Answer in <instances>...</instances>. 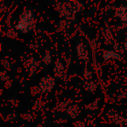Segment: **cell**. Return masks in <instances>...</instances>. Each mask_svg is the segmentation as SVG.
<instances>
[{"label":"cell","instance_id":"cell-11","mask_svg":"<svg viewBox=\"0 0 127 127\" xmlns=\"http://www.w3.org/2000/svg\"><path fill=\"white\" fill-rule=\"evenodd\" d=\"M7 37H10V38H15V37L17 36V33H16L14 30L10 29V30H9V31H7Z\"/></svg>","mask_w":127,"mask_h":127},{"label":"cell","instance_id":"cell-3","mask_svg":"<svg viewBox=\"0 0 127 127\" xmlns=\"http://www.w3.org/2000/svg\"><path fill=\"white\" fill-rule=\"evenodd\" d=\"M77 53H78V56L80 58L83 59V60H86L87 59V56H88V51L85 48L84 45L83 43H80L77 48Z\"/></svg>","mask_w":127,"mask_h":127},{"label":"cell","instance_id":"cell-5","mask_svg":"<svg viewBox=\"0 0 127 127\" xmlns=\"http://www.w3.org/2000/svg\"><path fill=\"white\" fill-rule=\"evenodd\" d=\"M103 58L107 60H109L111 58H115V59H120L121 58V56L119 54H118L117 52H115L113 51H106L104 52L103 54Z\"/></svg>","mask_w":127,"mask_h":127},{"label":"cell","instance_id":"cell-13","mask_svg":"<svg viewBox=\"0 0 127 127\" xmlns=\"http://www.w3.org/2000/svg\"><path fill=\"white\" fill-rule=\"evenodd\" d=\"M21 117L23 118V119H25V120H26V121H31L32 120H33V116H32V115H31V114H22L21 115Z\"/></svg>","mask_w":127,"mask_h":127},{"label":"cell","instance_id":"cell-8","mask_svg":"<svg viewBox=\"0 0 127 127\" xmlns=\"http://www.w3.org/2000/svg\"><path fill=\"white\" fill-rule=\"evenodd\" d=\"M34 61H35V60H34L33 58H30V59L27 60L25 62L24 66H25L28 70H29V69L31 68V66L33 65V64Z\"/></svg>","mask_w":127,"mask_h":127},{"label":"cell","instance_id":"cell-9","mask_svg":"<svg viewBox=\"0 0 127 127\" xmlns=\"http://www.w3.org/2000/svg\"><path fill=\"white\" fill-rule=\"evenodd\" d=\"M113 121H114V122H115V124H121L123 122L125 121L124 118L123 117H121V116H119L118 114L115 115V118H113Z\"/></svg>","mask_w":127,"mask_h":127},{"label":"cell","instance_id":"cell-10","mask_svg":"<svg viewBox=\"0 0 127 127\" xmlns=\"http://www.w3.org/2000/svg\"><path fill=\"white\" fill-rule=\"evenodd\" d=\"M43 61L47 65L51 63V54H50L49 52H47L46 53V54L45 55V57L43 58Z\"/></svg>","mask_w":127,"mask_h":127},{"label":"cell","instance_id":"cell-27","mask_svg":"<svg viewBox=\"0 0 127 127\" xmlns=\"http://www.w3.org/2000/svg\"><path fill=\"white\" fill-rule=\"evenodd\" d=\"M124 49L127 51V42H126L125 44H124Z\"/></svg>","mask_w":127,"mask_h":127},{"label":"cell","instance_id":"cell-15","mask_svg":"<svg viewBox=\"0 0 127 127\" xmlns=\"http://www.w3.org/2000/svg\"><path fill=\"white\" fill-rule=\"evenodd\" d=\"M68 105V101H63L60 103V106H59V110L61 111V110H63L65 109V107Z\"/></svg>","mask_w":127,"mask_h":127},{"label":"cell","instance_id":"cell-16","mask_svg":"<svg viewBox=\"0 0 127 127\" xmlns=\"http://www.w3.org/2000/svg\"><path fill=\"white\" fill-rule=\"evenodd\" d=\"M84 77H85V78H86L87 80H89L92 79V74L91 71H89L86 70V71H85V73H84Z\"/></svg>","mask_w":127,"mask_h":127},{"label":"cell","instance_id":"cell-18","mask_svg":"<svg viewBox=\"0 0 127 127\" xmlns=\"http://www.w3.org/2000/svg\"><path fill=\"white\" fill-rule=\"evenodd\" d=\"M1 80H9V76L6 74V72H1Z\"/></svg>","mask_w":127,"mask_h":127},{"label":"cell","instance_id":"cell-12","mask_svg":"<svg viewBox=\"0 0 127 127\" xmlns=\"http://www.w3.org/2000/svg\"><path fill=\"white\" fill-rule=\"evenodd\" d=\"M97 104H98V101L96 100L95 102H94V103H91V104L86 106H87L86 108H87V109H91V110H95V109H97Z\"/></svg>","mask_w":127,"mask_h":127},{"label":"cell","instance_id":"cell-24","mask_svg":"<svg viewBox=\"0 0 127 127\" xmlns=\"http://www.w3.org/2000/svg\"><path fill=\"white\" fill-rule=\"evenodd\" d=\"M91 46L93 49H96L97 48V42L96 40H92L91 42Z\"/></svg>","mask_w":127,"mask_h":127},{"label":"cell","instance_id":"cell-19","mask_svg":"<svg viewBox=\"0 0 127 127\" xmlns=\"http://www.w3.org/2000/svg\"><path fill=\"white\" fill-rule=\"evenodd\" d=\"M41 106H42V103H41L40 100H38L36 101V103H35V104H34V106L33 107V109H39Z\"/></svg>","mask_w":127,"mask_h":127},{"label":"cell","instance_id":"cell-4","mask_svg":"<svg viewBox=\"0 0 127 127\" xmlns=\"http://www.w3.org/2000/svg\"><path fill=\"white\" fill-rule=\"evenodd\" d=\"M83 87L86 91L90 92H94L97 89V85L94 82L89 80H86L83 82Z\"/></svg>","mask_w":127,"mask_h":127},{"label":"cell","instance_id":"cell-25","mask_svg":"<svg viewBox=\"0 0 127 127\" xmlns=\"http://www.w3.org/2000/svg\"><path fill=\"white\" fill-rule=\"evenodd\" d=\"M9 103H12L13 105H16V103H17V100H15V99H13V98H10V100H9Z\"/></svg>","mask_w":127,"mask_h":127},{"label":"cell","instance_id":"cell-21","mask_svg":"<svg viewBox=\"0 0 127 127\" xmlns=\"http://www.w3.org/2000/svg\"><path fill=\"white\" fill-rule=\"evenodd\" d=\"M59 24H60V28H67L66 27V25H68V22L66 21H65V20H61Z\"/></svg>","mask_w":127,"mask_h":127},{"label":"cell","instance_id":"cell-29","mask_svg":"<svg viewBox=\"0 0 127 127\" xmlns=\"http://www.w3.org/2000/svg\"><path fill=\"white\" fill-rule=\"evenodd\" d=\"M127 127V124H126V126H125V127Z\"/></svg>","mask_w":127,"mask_h":127},{"label":"cell","instance_id":"cell-2","mask_svg":"<svg viewBox=\"0 0 127 127\" xmlns=\"http://www.w3.org/2000/svg\"><path fill=\"white\" fill-rule=\"evenodd\" d=\"M55 84V80L51 76L48 75L42 77L39 83V89L42 92H49L53 89Z\"/></svg>","mask_w":127,"mask_h":127},{"label":"cell","instance_id":"cell-28","mask_svg":"<svg viewBox=\"0 0 127 127\" xmlns=\"http://www.w3.org/2000/svg\"><path fill=\"white\" fill-rule=\"evenodd\" d=\"M37 127H42V125H39Z\"/></svg>","mask_w":127,"mask_h":127},{"label":"cell","instance_id":"cell-1","mask_svg":"<svg viewBox=\"0 0 127 127\" xmlns=\"http://www.w3.org/2000/svg\"><path fill=\"white\" fill-rule=\"evenodd\" d=\"M33 16L31 10H26L20 16L18 25L16 26L17 30L22 33H27L33 27Z\"/></svg>","mask_w":127,"mask_h":127},{"label":"cell","instance_id":"cell-26","mask_svg":"<svg viewBox=\"0 0 127 127\" xmlns=\"http://www.w3.org/2000/svg\"><path fill=\"white\" fill-rule=\"evenodd\" d=\"M10 86H11V82H10V81H9V80L6 81V83H5V87H6V88H10Z\"/></svg>","mask_w":127,"mask_h":127},{"label":"cell","instance_id":"cell-22","mask_svg":"<svg viewBox=\"0 0 127 127\" xmlns=\"http://www.w3.org/2000/svg\"><path fill=\"white\" fill-rule=\"evenodd\" d=\"M2 63L4 65V67L6 68V69H10V63L6 61V60H2Z\"/></svg>","mask_w":127,"mask_h":127},{"label":"cell","instance_id":"cell-23","mask_svg":"<svg viewBox=\"0 0 127 127\" xmlns=\"http://www.w3.org/2000/svg\"><path fill=\"white\" fill-rule=\"evenodd\" d=\"M114 48H115V50L117 51L118 52H121V53H123V51H121V46H120L118 44H115V45H114Z\"/></svg>","mask_w":127,"mask_h":127},{"label":"cell","instance_id":"cell-20","mask_svg":"<svg viewBox=\"0 0 127 127\" xmlns=\"http://www.w3.org/2000/svg\"><path fill=\"white\" fill-rule=\"evenodd\" d=\"M74 125L75 127H85V124L81 121H76Z\"/></svg>","mask_w":127,"mask_h":127},{"label":"cell","instance_id":"cell-6","mask_svg":"<svg viewBox=\"0 0 127 127\" xmlns=\"http://www.w3.org/2000/svg\"><path fill=\"white\" fill-rule=\"evenodd\" d=\"M78 109L79 108L77 105L71 106L68 108L67 113L71 118H75L78 115Z\"/></svg>","mask_w":127,"mask_h":127},{"label":"cell","instance_id":"cell-7","mask_svg":"<svg viewBox=\"0 0 127 127\" xmlns=\"http://www.w3.org/2000/svg\"><path fill=\"white\" fill-rule=\"evenodd\" d=\"M127 12V7H124V6H121V7H120L119 8L117 9V10H116V16L121 18L122 16H124L126 14Z\"/></svg>","mask_w":127,"mask_h":127},{"label":"cell","instance_id":"cell-17","mask_svg":"<svg viewBox=\"0 0 127 127\" xmlns=\"http://www.w3.org/2000/svg\"><path fill=\"white\" fill-rule=\"evenodd\" d=\"M16 118V115L14 113H13V114H10V115H7V117L6 118V121H12L15 120Z\"/></svg>","mask_w":127,"mask_h":127},{"label":"cell","instance_id":"cell-14","mask_svg":"<svg viewBox=\"0 0 127 127\" xmlns=\"http://www.w3.org/2000/svg\"><path fill=\"white\" fill-rule=\"evenodd\" d=\"M39 91H40L39 87H36V86H33V87H32V88H31V94H32V95H33V96H35L36 95L39 94Z\"/></svg>","mask_w":127,"mask_h":127}]
</instances>
